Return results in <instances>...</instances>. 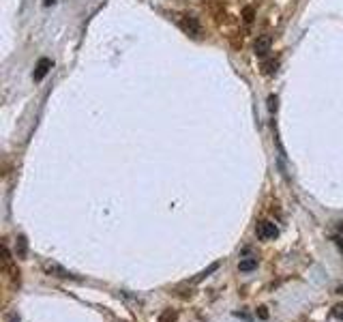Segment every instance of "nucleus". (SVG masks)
Returning a JSON list of instances; mask_svg holds the SVG:
<instances>
[{
	"instance_id": "423d86ee",
	"label": "nucleus",
	"mask_w": 343,
	"mask_h": 322,
	"mask_svg": "<svg viewBox=\"0 0 343 322\" xmlns=\"http://www.w3.org/2000/svg\"><path fill=\"white\" fill-rule=\"evenodd\" d=\"M277 71V62H264V73H272Z\"/></svg>"
},
{
	"instance_id": "6e6552de",
	"label": "nucleus",
	"mask_w": 343,
	"mask_h": 322,
	"mask_svg": "<svg viewBox=\"0 0 343 322\" xmlns=\"http://www.w3.org/2000/svg\"><path fill=\"white\" fill-rule=\"evenodd\" d=\"M9 322H19V320H18V318H11V320H9Z\"/></svg>"
},
{
	"instance_id": "20e7f679",
	"label": "nucleus",
	"mask_w": 343,
	"mask_h": 322,
	"mask_svg": "<svg viewBox=\"0 0 343 322\" xmlns=\"http://www.w3.org/2000/svg\"><path fill=\"white\" fill-rule=\"evenodd\" d=\"M52 64H54V62L50 60V58H41V60L37 62V71H35V80H37V82H41V80L45 78L47 71L52 69Z\"/></svg>"
},
{
	"instance_id": "f257e3e1",
	"label": "nucleus",
	"mask_w": 343,
	"mask_h": 322,
	"mask_svg": "<svg viewBox=\"0 0 343 322\" xmlns=\"http://www.w3.org/2000/svg\"><path fill=\"white\" fill-rule=\"evenodd\" d=\"M255 232H257V236H260L262 241H268V239H275V236L279 234V230H277V225L272 221H262V223H257Z\"/></svg>"
},
{
	"instance_id": "39448f33",
	"label": "nucleus",
	"mask_w": 343,
	"mask_h": 322,
	"mask_svg": "<svg viewBox=\"0 0 343 322\" xmlns=\"http://www.w3.org/2000/svg\"><path fill=\"white\" fill-rule=\"evenodd\" d=\"M253 266H257V258H251V260H243V262H240V271H251Z\"/></svg>"
},
{
	"instance_id": "7ed1b4c3",
	"label": "nucleus",
	"mask_w": 343,
	"mask_h": 322,
	"mask_svg": "<svg viewBox=\"0 0 343 322\" xmlns=\"http://www.w3.org/2000/svg\"><path fill=\"white\" fill-rule=\"evenodd\" d=\"M270 47H272L270 37H268V35L257 37V41H255V54H257V56H266V54L270 52Z\"/></svg>"
},
{
	"instance_id": "f03ea898",
	"label": "nucleus",
	"mask_w": 343,
	"mask_h": 322,
	"mask_svg": "<svg viewBox=\"0 0 343 322\" xmlns=\"http://www.w3.org/2000/svg\"><path fill=\"white\" fill-rule=\"evenodd\" d=\"M178 24H180V28L187 32V35H191V37H200V24L195 21V18H187V15H182V18L178 20Z\"/></svg>"
},
{
	"instance_id": "0eeeda50",
	"label": "nucleus",
	"mask_w": 343,
	"mask_h": 322,
	"mask_svg": "<svg viewBox=\"0 0 343 322\" xmlns=\"http://www.w3.org/2000/svg\"><path fill=\"white\" fill-rule=\"evenodd\" d=\"M54 2H56V0H45V7H52Z\"/></svg>"
}]
</instances>
